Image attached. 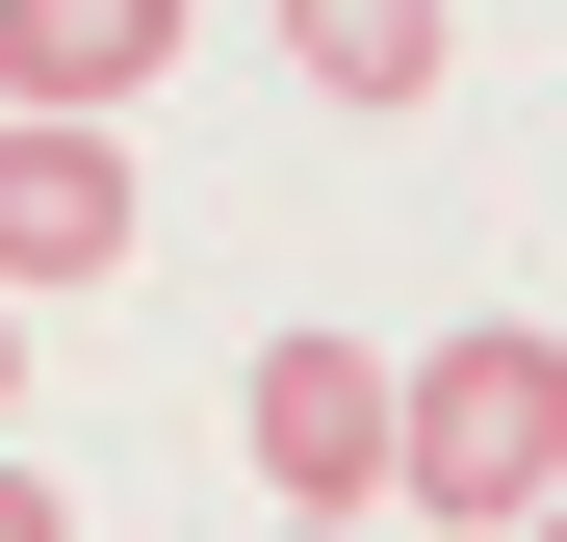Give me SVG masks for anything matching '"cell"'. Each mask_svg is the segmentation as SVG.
<instances>
[{
  "label": "cell",
  "mask_w": 567,
  "mask_h": 542,
  "mask_svg": "<svg viewBox=\"0 0 567 542\" xmlns=\"http://www.w3.org/2000/svg\"><path fill=\"white\" fill-rule=\"evenodd\" d=\"M0 542H78V517H52V466H27V439H0Z\"/></svg>",
  "instance_id": "6"
},
{
  "label": "cell",
  "mask_w": 567,
  "mask_h": 542,
  "mask_svg": "<svg viewBox=\"0 0 567 542\" xmlns=\"http://www.w3.org/2000/svg\"><path fill=\"white\" fill-rule=\"evenodd\" d=\"M0 413H27V285H0Z\"/></svg>",
  "instance_id": "7"
},
{
  "label": "cell",
  "mask_w": 567,
  "mask_h": 542,
  "mask_svg": "<svg viewBox=\"0 0 567 542\" xmlns=\"http://www.w3.org/2000/svg\"><path fill=\"white\" fill-rule=\"evenodd\" d=\"M439 52H464L439 0H284V78H310V104H361V130H413Z\"/></svg>",
  "instance_id": "5"
},
{
  "label": "cell",
  "mask_w": 567,
  "mask_h": 542,
  "mask_svg": "<svg viewBox=\"0 0 567 542\" xmlns=\"http://www.w3.org/2000/svg\"><path fill=\"white\" fill-rule=\"evenodd\" d=\"M155 78H181V0H0V104H155Z\"/></svg>",
  "instance_id": "4"
},
{
  "label": "cell",
  "mask_w": 567,
  "mask_h": 542,
  "mask_svg": "<svg viewBox=\"0 0 567 542\" xmlns=\"http://www.w3.org/2000/svg\"><path fill=\"white\" fill-rule=\"evenodd\" d=\"M233 439H258V491H284V517H388V361H361V336H258Z\"/></svg>",
  "instance_id": "3"
},
{
  "label": "cell",
  "mask_w": 567,
  "mask_h": 542,
  "mask_svg": "<svg viewBox=\"0 0 567 542\" xmlns=\"http://www.w3.org/2000/svg\"><path fill=\"white\" fill-rule=\"evenodd\" d=\"M284 542H388V517H284Z\"/></svg>",
  "instance_id": "8"
},
{
  "label": "cell",
  "mask_w": 567,
  "mask_h": 542,
  "mask_svg": "<svg viewBox=\"0 0 567 542\" xmlns=\"http://www.w3.org/2000/svg\"><path fill=\"white\" fill-rule=\"evenodd\" d=\"M567 491V336L542 310H464L388 361V517H464V542H516Z\"/></svg>",
  "instance_id": "1"
},
{
  "label": "cell",
  "mask_w": 567,
  "mask_h": 542,
  "mask_svg": "<svg viewBox=\"0 0 567 542\" xmlns=\"http://www.w3.org/2000/svg\"><path fill=\"white\" fill-rule=\"evenodd\" d=\"M0 285H130V130L104 104H0Z\"/></svg>",
  "instance_id": "2"
},
{
  "label": "cell",
  "mask_w": 567,
  "mask_h": 542,
  "mask_svg": "<svg viewBox=\"0 0 567 542\" xmlns=\"http://www.w3.org/2000/svg\"><path fill=\"white\" fill-rule=\"evenodd\" d=\"M516 542H567V491H542V517H516Z\"/></svg>",
  "instance_id": "9"
}]
</instances>
